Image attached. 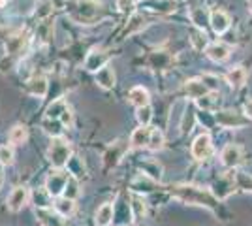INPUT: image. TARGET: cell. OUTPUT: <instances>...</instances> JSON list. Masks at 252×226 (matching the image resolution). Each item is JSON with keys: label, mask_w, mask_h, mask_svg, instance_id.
I'll return each instance as SVG.
<instances>
[{"label": "cell", "mask_w": 252, "mask_h": 226, "mask_svg": "<svg viewBox=\"0 0 252 226\" xmlns=\"http://www.w3.org/2000/svg\"><path fill=\"white\" fill-rule=\"evenodd\" d=\"M169 55L164 53V51H157V53L151 55V59H149V63H151V66L153 68H166V66L169 65Z\"/></svg>", "instance_id": "cell-30"}, {"label": "cell", "mask_w": 252, "mask_h": 226, "mask_svg": "<svg viewBox=\"0 0 252 226\" xmlns=\"http://www.w3.org/2000/svg\"><path fill=\"white\" fill-rule=\"evenodd\" d=\"M66 108H68V106H66V102H64V100H55L51 106L47 108V111H45V117H49V119H61L63 111Z\"/></svg>", "instance_id": "cell-29"}, {"label": "cell", "mask_w": 252, "mask_h": 226, "mask_svg": "<svg viewBox=\"0 0 252 226\" xmlns=\"http://www.w3.org/2000/svg\"><path fill=\"white\" fill-rule=\"evenodd\" d=\"M164 147V134L158 132V130H153L151 134V141H149V149L151 151H158Z\"/></svg>", "instance_id": "cell-35"}, {"label": "cell", "mask_w": 252, "mask_h": 226, "mask_svg": "<svg viewBox=\"0 0 252 226\" xmlns=\"http://www.w3.org/2000/svg\"><path fill=\"white\" fill-rule=\"evenodd\" d=\"M245 115H247V119H252V100L245 104Z\"/></svg>", "instance_id": "cell-43"}, {"label": "cell", "mask_w": 252, "mask_h": 226, "mask_svg": "<svg viewBox=\"0 0 252 226\" xmlns=\"http://www.w3.org/2000/svg\"><path fill=\"white\" fill-rule=\"evenodd\" d=\"M141 170H143V173H145L147 177L155 179V181H158V179L162 177V170H160V166H158L157 162H145V164L141 166Z\"/></svg>", "instance_id": "cell-31"}, {"label": "cell", "mask_w": 252, "mask_h": 226, "mask_svg": "<svg viewBox=\"0 0 252 226\" xmlns=\"http://www.w3.org/2000/svg\"><path fill=\"white\" fill-rule=\"evenodd\" d=\"M27 43H29V34H27V32L13 34L10 40L6 42V51H8V55H10V57L21 55L23 49L27 47Z\"/></svg>", "instance_id": "cell-11"}, {"label": "cell", "mask_w": 252, "mask_h": 226, "mask_svg": "<svg viewBox=\"0 0 252 226\" xmlns=\"http://www.w3.org/2000/svg\"><path fill=\"white\" fill-rule=\"evenodd\" d=\"M53 204H55V211H57L61 217H70L75 211V200H72V198H66V196L57 198Z\"/></svg>", "instance_id": "cell-23"}, {"label": "cell", "mask_w": 252, "mask_h": 226, "mask_svg": "<svg viewBox=\"0 0 252 226\" xmlns=\"http://www.w3.org/2000/svg\"><path fill=\"white\" fill-rule=\"evenodd\" d=\"M29 198H31V194H29V189L27 187H15L13 191L10 193L8 196V209L13 211V213H17V211H21L25 205L29 204Z\"/></svg>", "instance_id": "cell-5"}, {"label": "cell", "mask_w": 252, "mask_h": 226, "mask_svg": "<svg viewBox=\"0 0 252 226\" xmlns=\"http://www.w3.org/2000/svg\"><path fill=\"white\" fill-rule=\"evenodd\" d=\"M201 81L207 85L209 91H217V89H219V83H220V79H219L217 75H209V74L203 75V77H201Z\"/></svg>", "instance_id": "cell-40"}, {"label": "cell", "mask_w": 252, "mask_h": 226, "mask_svg": "<svg viewBox=\"0 0 252 226\" xmlns=\"http://www.w3.org/2000/svg\"><path fill=\"white\" fill-rule=\"evenodd\" d=\"M213 102H215V97H213V95H203L201 98H196L198 108L203 109V111H211V109H213Z\"/></svg>", "instance_id": "cell-38"}, {"label": "cell", "mask_w": 252, "mask_h": 226, "mask_svg": "<svg viewBox=\"0 0 252 226\" xmlns=\"http://www.w3.org/2000/svg\"><path fill=\"white\" fill-rule=\"evenodd\" d=\"M63 196H66V198H72V200H75L77 196H79V183H77V179L75 177H68V183H66V189H64V194Z\"/></svg>", "instance_id": "cell-33"}, {"label": "cell", "mask_w": 252, "mask_h": 226, "mask_svg": "<svg viewBox=\"0 0 252 226\" xmlns=\"http://www.w3.org/2000/svg\"><path fill=\"white\" fill-rule=\"evenodd\" d=\"M192 43H194V47H196V49H203V47H205V43H207V36H205V32H203V29H200L198 32H194Z\"/></svg>", "instance_id": "cell-39"}, {"label": "cell", "mask_w": 252, "mask_h": 226, "mask_svg": "<svg viewBox=\"0 0 252 226\" xmlns=\"http://www.w3.org/2000/svg\"><path fill=\"white\" fill-rule=\"evenodd\" d=\"M126 153V143L125 141H117V143H113L109 149H107V153H105V166L107 168H111V166H117L119 164V161L123 159V155Z\"/></svg>", "instance_id": "cell-15"}, {"label": "cell", "mask_w": 252, "mask_h": 226, "mask_svg": "<svg viewBox=\"0 0 252 226\" xmlns=\"http://www.w3.org/2000/svg\"><path fill=\"white\" fill-rule=\"evenodd\" d=\"M211 151H213V145H211V138L207 134L198 136L192 143V157L196 161H205L211 155Z\"/></svg>", "instance_id": "cell-9"}, {"label": "cell", "mask_w": 252, "mask_h": 226, "mask_svg": "<svg viewBox=\"0 0 252 226\" xmlns=\"http://www.w3.org/2000/svg\"><path fill=\"white\" fill-rule=\"evenodd\" d=\"M171 194L177 196L179 200L187 202V204H194V205H203L207 209H217V198L215 194L207 193L203 189H198V187H192V185H179V187H173L171 189Z\"/></svg>", "instance_id": "cell-1"}, {"label": "cell", "mask_w": 252, "mask_h": 226, "mask_svg": "<svg viewBox=\"0 0 252 226\" xmlns=\"http://www.w3.org/2000/svg\"><path fill=\"white\" fill-rule=\"evenodd\" d=\"M136 117H137V121H139V125H149V123H151V117H153V109L149 108V106L137 108Z\"/></svg>", "instance_id": "cell-37"}, {"label": "cell", "mask_w": 252, "mask_h": 226, "mask_svg": "<svg viewBox=\"0 0 252 226\" xmlns=\"http://www.w3.org/2000/svg\"><path fill=\"white\" fill-rule=\"evenodd\" d=\"M220 159H222V164L226 168H235L241 162V147L239 145H233V143L226 145L224 151H222Z\"/></svg>", "instance_id": "cell-12"}, {"label": "cell", "mask_w": 252, "mask_h": 226, "mask_svg": "<svg viewBox=\"0 0 252 226\" xmlns=\"http://www.w3.org/2000/svg\"><path fill=\"white\" fill-rule=\"evenodd\" d=\"M128 98H130V104H134L136 108L149 106V100H151V97H149V91H147V89H143V87H134V89L130 91Z\"/></svg>", "instance_id": "cell-22"}, {"label": "cell", "mask_w": 252, "mask_h": 226, "mask_svg": "<svg viewBox=\"0 0 252 226\" xmlns=\"http://www.w3.org/2000/svg\"><path fill=\"white\" fill-rule=\"evenodd\" d=\"M96 83L102 89H113L115 87V70L111 66L105 65L96 72Z\"/></svg>", "instance_id": "cell-17"}, {"label": "cell", "mask_w": 252, "mask_h": 226, "mask_svg": "<svg viewBox=\"0 0 252 226\" xmlns=\"http://www.w3.org/2000/svg\"><path fill=\"white\" fill-rule=\"evenodd\" d=\"M143 4L149 10L158 11V13H169L175 10V0H143Z\"/></svg>", "instance_id": "cell-24"}, {"label": "cell", "mask_w": 252, "mask_h": 226, "mask_svg": "<svg viewBox=\"0 0 252 226\" xmlns=\"http://www.w3.org/2000/svg\"><path fill=\"white\" fill-rule=\"evenodd\" d=\"M145 25V19L141 17V15H134L132 17V25H130V29H126V32L130 34V32H136L137 29H141Z\"/></svg>", "instance_id": "cell-41"}, {"label": "cell", "mask_w": 252, "mask_h": 226, "mask_svg": "<svg viewBox=\"0 0 252 226\" xmlns=\"http://www.w3.org/2000/svg\"><path fill=\"white\" fill-rule=\"evenodd\" d=\"M187 113V102L185 100H177L173 104V108L169 111V121H168V130L173 136V132H177L179 129H183V119Z\"/></svg>", "instance_id": "cell-6"}, {"label": "cell", "mask_w": 252, "mask_h": 226, "mask_svg": "<svg viewBox=\"0 0 252 226\" xmlns=\"http://www.w3.org/2000/svg\"><path fill=\"white\" fill-rule=\"evenodd\" d=\"M36 219H38L40 226H63V219H61V215L49 211V207L36 209Z\"/></svg>", "instance_id": "cell-16"}, {"label": "cell", "mask_w": 252, "mask_h": 226, "mask_svg": "<svg viewBox=\"0 0 252 226\" xmlns=\"http://www.w3.org/2000/svg\"><path fill=\"white\" fill-rule=\"evenodd\" d=\"M4 4H6V0H0V8H2V6H4Z\"/></svg>", "instance_id": "cell-44"}, {"label": "cell", "mask_w": 252, "mask_h": 226, "mask_svg": "<svg viewBox=\"0 0 252 226\" xmlns=\"http://www.w3.org/2000/svg\"><path fill=\"white\" fill-rule=\"evenodd\" d=\"M211 29L215 31L217 34H224L228 29H230V17H228V13L222 10H215L211 13Z\"/></svg>", "instance_id": "cell-13"}, {"label": "cell", "mask_w": 252, "mask_h": 226, "mask_svg": "<svg viewBox=\"0 0 252 226\" xmlns=\"http://www.w3.org/2000/svg\"><path fill=\"white\" fill-rule=\"evenodd\" d=\"M107 61H109V53H107V51L94 49V51H91V53L87 55V59H85V68H87L89 72H98L100 68H104V66L107 65Z\"/></svg>", "instance_id": "cell-10"}, {"label": "cell", "mask_w": 252, "mask_h": 226, "mask_svg": "<svg viewBox=\"0 0 252 226\" xmlns=\"http://www.w3.org/2000/svg\"><path fill=\"white\" fill-rule=\"evenodd\" d=\"M51 194L47 193L45 189L43 191H40V193H34V202H36V207L38 209H42V207H49V204H51Z\"/></svg>", "instance_id": "cell-34"}, {"label": "cell", "mask_w": 252, "mask_h": 226, "mask_svg": "<svg viewBox=\"0 0 252 226\" xmlns=\"http://www.w3.org/2000/svg\"><path fill=\"white\" fill-rule=\"evenodd\" d=\"M228 83H230L233 89H239V87L245 85V81H247V72H245V68L241 66H235V68H231L230 74H228Z\"/></svg>", "instance_id": "cell-26"}, {"label": "cell", "mask_w": 252, "mask_h": 226, "mask_svg": "<svg viewBox=\"0 0 252 226\" xmlns=\"http://www.w3.org/2000/svg\"><path fill=\"white\" fill-rule=\"evenodd\" d=\"M68 173L61 172V168H57V172H51V175L45 181V191L51 194L53 198H59L61 194H64L66 183H68Z\"/></svg>", "instance_id": "cell-3"}, {"label": "cell", "mask_w": 252, "mask_h": 226, "mask_svg": "<svg viewBox=\"0 0 252 226\" xmlns=\"http://www.w3.org/2000/svg\"><path fill=\"white\" fill-rule=\"evenodd\" d=\"M70 155H72V147H70L68 140H64L61 136L53 138L49 151H47V159L55 168H64L70 162Z\"/></svg>", "instance_id": "cell-2"}, {"label": "cell", "mask_w": 252, "mask_h": 226, "mask_svg": "<svg viewBox=\"0 0 252 226\" xmlns=\"http://www.w3.org/2000/svg\"><path fill=\"white\" fill-rule=\"evenodd\" d=\"M98 8H100V6H98L96 0H79L77 6H75L74 17L81 23L93 21L96 17V13H98Z\"/></svg>", "instance_id": "cell-4"}, {"label": "cell", "mask_w": 252, "mask_h": 226, "mask_svg": "<svg viewBox=\"0 0 252 226\" xmlns=\"http://www.w3.org/2000/svg\"><path fill=\"white\" fill-rule=\"evenodd\" d=\"M72 121H74V115H72V109L66 108L63 111V115H61V123H63L64 127H72Z\"/></svg>", "instance_id": "cell-42"}, {"label": "cell", "mask_w": 252, "mask_h": 226, "mask_svg": "<svg viewBox=\"0 0 252 226\" xmlns=\"http://www.w3.org/2000/svg\"><path fill=\"white\" fill-rule=\"evenodd\" d=\"M136 2H143V0H136Z\"/></svg>", "instance_id": "cell-45"}, {"label": "cell", "mask_w": 252, "mask_h": 226, "mask_svg": "<svg viewBox=\"0 0 252 226\" xmlns=\"http://www.w3.org/2000/svg\"><path fill=\"white\" fill-rule=\"evenodd\" d=\"M13 162V149L11 145H2L0 147V164L2 166H10Z\"/></svg>", "instance_id": "cell-36"}, {"label": "cell", "mask_w": 252, "mask_h": 226, "mask_svg": "<svg viewBox=\"0 0 252 226\" xmlns=\"http://www.w3.org/2000/svg\"><path fill=\"white\" fill-rule=\"evenodd\" d=\"M151 134H153V129L149 125H141L139 129H136L130 136V147L132 149H143V147H149V141H151Z\"/></svg>", "instance_id": "cell-8"}, {"label": "cell", "mask_w": 252, "mask_h": 226, "mask_svg": "<svg viewBox=\"0 0 252 226\" xmlns=\"http://www.w3.org/2000/svg\"><path fill=\"white\" fill-rule=\"evenodd\" d=\"M29 138V129L25 127V125H17V127H13L10 130V136H8V140H10L11 145H21L25 143Z\"/></svg>", "instance_id": "cell-27"}, {"label": "cell", "mask_w": 252, "mask_h": 226, "mask_svg": "<svg viewBox=\"0 0 252 226\" xmlns=\"http://www.w3.org/2000/svg\"><path fill=\"white\" fill-rule=\"evenodd\" d=\"M27 91L34 97H45L47 95V79L43 75H34L27 83Z\"/></svg>", "instance_id": "cell-18"}, {"label": "cell", "mask_w": 252, "mask_h": 226, "mask_svg": "<svg viewBox=\"0 0 252 226\" xmlns=\"http://www.w3.org/2000/svg\"><path fill=\"white\" fill-rule=\"evenodd\" d=\"M231 193H233V181H231L230 177H222V179H219L217 183L213 185V194H215V198H219V200L228 198Z\"/></svg>", "instance_id": "cell-21"}, {"label": "cell", "mask_w": 252, "mask_h": 226, "mask_svg": "<svg viewBox=\"0 0 252 226\" xmlns=\"http://www.w3.org/2000/svg\"><path fill=\"white\" fill-rule=\"evenodd\" d=\"M190 19H192V23H194L198 29H205V25L211 21V15H207V10H205V8L194 6V8H190Z\"/></svg>", "instance_id": "cell-25"}, {"label": "cell", "mask_w": 252, "mask_h": 226, "mask_svg": "<svg viewBox=\"0 0 252 226\" xmlns=\"http://www.w3.org/2000/svg\"><path fill=\"white\" fill-rule=\"evenodd\" d=\"M130 209H132V215H134L136 221H141V219L145 217V204H143V200H141V198H137V196L132 198Z\"/></svg>", "instance_id": "cell-32"}, {"label": "cell", "mask_w": 252, "mask_h": 226, "mask_svg": "<svg viewBox=\"0 0 252 226\" xmlns=\"http://www.w3.org/2000/svg\"><path fill=\"white\" fill-rule=\"evenodd\" d=\"M185 91H187V95H189L190 98H201L203 95H207L209 93V89H207V85L201 81V79H189L187 83H185Z\"/></svg>", "instance_id": "cell-20"}, {"label": "cell", "mask_w": 252, "mask_h": 226, "mask_svg": "<svg viewBox=\"0 0 252 226\" xmlns=\"http://www.w3.org/2000/svg\"><path fill=\"white\" fill-rule=\"evenodd\" d=\"M215 121L224 127V129H243L247 125V119L241 117L239 113H233V111H228V109H222L215 115Z\"/></svg>", "instance_id": "cell-7"}, {"label": "cell", "mask_w": 252, "mask_h": 226, "mask_svg": "<svg viewBox=\"0 0 252 226\" xmlns=\"http://www.w3.org/2000/svg\"><path fill=\"white\" fill-rule=\"evenodd\" d=\"M43 130L47 132V134H51L53 138H57V136H61V132H63L64 125L61 123V119H49L45 117L43 119Z\"/></svg>", "instance_id": "cell-28"}, {"label": "cell", "mask_w": 252, "mask_h": 226, "mask_svg": "<svg viewBox=\"0 0 252 226\" xmlns=\"http://www.w3.org/2000/svg\"><path fill=\"white\" fill-rule=\"evenodd\" d=\"M205 53L209 57L213 63H224L228 57H230V47L226 45V43H211L207 45V49H205Z\"/></svg>", "instance_id": "cell-14"}, {"label": "cell", "mask_w": 252, "mask_h": 226, "mask_svg": "<svg viewBox=\"0 0 252 226\" xmlns=\"http://www.w3.org/2000/svg\"><path fill=\"white\" fill-rule=\"evenodd\" d=\"M113 217H115V207H113V204H104L98 207L94 221L98 226H109L113 223Z\"/></svg>", "instance_id": "cell-19"}]
</instances>
